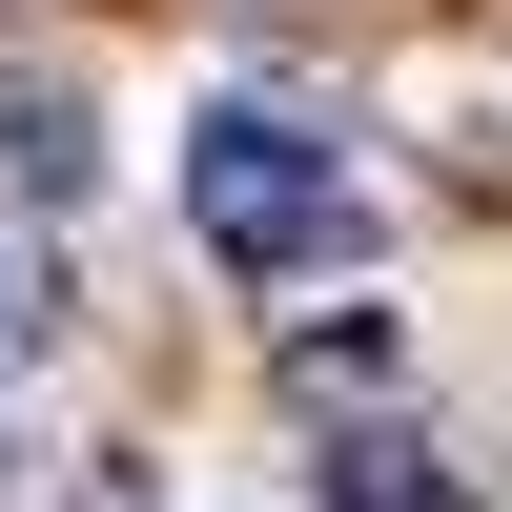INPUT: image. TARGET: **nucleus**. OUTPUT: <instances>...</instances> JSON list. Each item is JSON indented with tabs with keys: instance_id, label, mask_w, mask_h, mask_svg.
<instances>
[{
	"instance_id": "4",
	"label": "nucleus",
	"mask_w": 512,
	"mask_h": 512,
	"mask_svg": "<svg viewBox=\"0 0 512 512\" xmlns=\"http://www.w3.org/2000/svg\"><path fill=\"white\" fill-rule=\"evenodd\" d=\"M41 369H62V267H41L21 226H0V410H21Z\"/></svg>"
},
{
	"instance_id": "5",
	"label": "nucleus",
	"mask_w": 512,
	"mask_h": 512,
	"mask_svg": "<svg viewBox=\"0 0 512 512\" xmlns=\"http://www.w3.org/2000/svg\"><path fill=\"white\" fill-rule=\"evenodd\" d=\"M390 369H410V328H390V308H349V328H308V349H287V390L349 410V390H390Z\"/></svg>"
},
{
	"instance_id": "3",
	"label": "nucleus",
	"mask_w": 512,
	"mask_h": 512,
	"mask_svg": "<svg viewBox=\"0 0 512 512\" xmlns=\"http://www.w3.org/2000/svg\"><path fill=\"white\" fill-rule=\"evenodd\" d=\"M472 472H451L431 431H328V512H451Z\"/></svg>"
},
{
	"instance_id": "2",
	"label": "nucleus",
	"mask_w": 512,
	"mask_h": 512,
	"mask_svg": "<svg viewBox=\"0 0 512 512\" xmlns=\"http://www.w3.org/2000/svg\"><path fill=\"white\" fill-rule=\"evenodd\" d=\"M0 185H21V205H82V185H103V144H82V82H21V103H0Z\"/></svg>"
},
{
	"instance_id": "1",
	"label": "nucleus",
	"mask_w": 512,
	"mask_h": 512,
	"mask_svg": "<svg viewBox=\"0 0 512 512\" xmlns=\"http://www.w3.org/2000/svg\"><path fill=\"white\" fill-rule=\"evenodd\" d=\"M185 226H205L226 287H308V267L369 246V185H349V144H308L287 103H205L185 123Z\"/></svg>"
},
{
	"instance_id": "6",
	"label": "nucleus",
	"mask_w": 512,
	"mask_h": 512,
	"mask_svg": "<svg viewBox=\"0 0 512 512\" xmlns=\"http://www.w3.org/2000/svg\"><path fill=\"white\" fill-rule=\"evenodd\" d=\"M82 512H144V492H82Z\"/></svg>"
}]
</instances>
